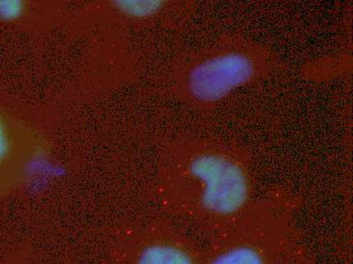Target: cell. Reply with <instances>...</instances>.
Returning a JSON list of instances; mask_svg holds the SVG:
<instances>
[{"label": "cell", "instance_id": "obj_1", "mask_svg": "<svg viewBox=\"0 0 353 264\" xmlns=\"http://www.w3.org/2000/svg\"><path fill=\"white\" fill-rule=\"evenodd\" d=\"M174 203L210 238L227 231L251 210L255 197L246 152L219 139H186L170 162Z\"/></svg>", "mask_w": 353, "mask_h": 264}, {"label": "cell", "instance_id": "obj_2", "mask_svg": "<svg viewBox=\"0 0 353 264\" xmlns=\"http://www.w3.org/2000/svg\"><path fill=\"white\" fill-rule=\"evenodd\" d=\"M276 64L264 45L243 36H225L189 58L176 72L174 88L190 106L212 110L238 90L270 76Z\"/></svg>", "mask_w": 353, "mask_h": 264}, {"label": "cell", "instance_id": "obj_3", "mask_svg": "<svg viewBox=\"0 0 353 264\" xmlns=\"http://www.w3.org/2000/svg\"><path fill=\"white\" fill-rule=\"evenodd\" d=\"M294 210L286 196L257 199L239 222L210 241L202 264H305Z\"/></svg>", "mask_w": 353, "mask_h": 264}, {"label": "cell", "instance_id": "obj_4", "mask_svg": "<svg viewBox=\"0 0 353 264\" xmlns=\"http://www.w3.org/2000/svg\"><path fill=\"white\" fill-rule=\"evenodd\" d=\"M204 253L178 238L158 237L139 248L133 264H202Z\"/></svg>", "mask_w": 353, "mask_h": 264}, {"label": "cell", "instance_id": "obj_5", "mask_svg": "<svg viewBox=\"0 0 353 264\" xmlns=\"http://www.w3.org/2000/svg\"><path fill=\"white\" fill-rule=\"evenodd\" d=\"M116 10L130 21H148L159 16L167 6V2L159 0H128L116 1Z\"/></svg>", "mask_w": 353, "mask_h": 264}, {"label": "cell", "instance_id": "obj_6", "mask_svg": "<svg viewBox=\"0 0 353 264\" xmlns=\"http://www.w3.org/2000/svg\"><path fill=\"white\" fill-rule=\"evenodd\" d=\"M23 4L19 1H0V19H12L19 17Z\"/></svg>", "mask_w": 353, "mask_h": 264}, {"label": "cell", "instance_id": "obj_7", "mask_svg": "<svg viewBox=\"0 0 353 264\" xmlns=\"http://www.w3.org/2000/svg\"><path fill=\"white\" fill-rule=\"evenodd\" d=\"M10 151V137L8 128L0 118V167L8 158Z\"/></svg>", "mask_w": 353, "mask_h": 264}]
</instances>
